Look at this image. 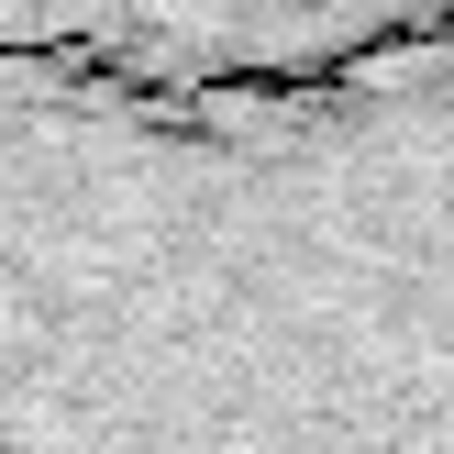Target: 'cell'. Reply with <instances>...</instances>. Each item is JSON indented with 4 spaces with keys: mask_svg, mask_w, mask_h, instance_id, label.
Masks as SVG:
<instances>
[{
    "mask_svg": "<svg viewBox=\"0 0 454 454\" xmlns=\"http://www.w3.org/2000/svg\"><path fill=\"white\" fill-rule=\"evenodd\" d=\"M0 454H454V22L211 89L0 56Z\"/></svg>",
    "mask_w": 454,
    "mask_h": 454,
    "instance_id": "1",
    "label": "cell"
},
{
    "mask_svg": "<svg viewBox=\"0 0 454 454\" xmlns=\"http://www.w3.org/2000/svg\"><path fill=\"white\" fill-rule=\"evenodd\" d=\"M433 22H454V0H0V56L133 89H211L310 78Z\"/></svg>",
    "mask_w": 454,
    "mask_h": 454,
    "instance_id": "2",
    "label": "cell"
}]
</instances>
